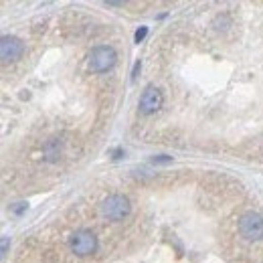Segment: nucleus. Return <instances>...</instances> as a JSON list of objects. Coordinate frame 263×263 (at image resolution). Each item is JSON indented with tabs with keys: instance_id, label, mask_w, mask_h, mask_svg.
Here are the masks:
<instances>
[{
	"instance_id": "1",
	"label": "nucleus",
	"mask_w": 263,
	"mask_h": 263,
	"mask_svg": "<svg viewBox=\"0 0 263 263\" xmlns=\"http://www.w3.org/2000/svg\"><path fill=\"white\" fill-rule=\"evenodd\" d=\"M101 215L109 221H122L130 215V200L124 195H109L101 202Z\"/></svg>"
},
{
	"instance_id": "2",
	"label": "nucleus",
	"mask_w": 263,
	"mask_h": 263,
	"mask_svg": "<svg viewBox=\"0 0 263 263\" xmlns=\"http://www.w3.org/2000/svg\"><path fill=\"white\" fill-rule=\"evenodd\" d=\"M116 61H118V55H116V51L111 47H96L89 53L87 67L93 73H103V71H109L111 67L116 65Z\"/></svg>"
},
{
	"instance_id": "3",
	"label": "nucleus",
	"mask_w": 263,
	"mask_h": 263,
	"mask_svg": "<svg viewBox=\"0 0 263 263\" xmlns=\"http://www.w3.org/2000/svg\"><path fill=\"white\" fill-rule=\"evenodd\" d=\"M69 247L73 253L77 255H91L96 249H98V237L87 229H81V231H75L69 239Z\"/></svg>"
},
{
	"instance_id": "4",
	"label": "nucleus",
	"mask_w": 263,
	"mask_h": 263,
	"mask_svg": "<svg viewBox=\"0 0 263 263\" xmlns=\"http://www.w3.org/2000/svg\"><path fill=\"white\" fill-rule=\"evenodd\" d=\"M239 233L247 241H259L263 237V217L257 213H245L239 219Z\"/></svg>"
},
{
	"instance_id": "5",
	"label": "nucleus",
	"mask_w": 263,
	"mask_h": 263,
	"mask_svg": "<svg viewBox=\"0 0 263 263\" xmlns=\"http://www.w3.org/2000/svg\"><path fill=\"white\" fill-rule=\"evenodd\" d=\"M162 91L158 89V87H154V85H148L146 89H144V93H142V98H140V111L144 114V116H150V114H156L160 107H162Z\"/></svg>"
},
{
	"instance_id": "6",
	"label": "nucleus",
	"mask_w": 263,
	"mask_h": 263,
	"mask_svg": "<svg viewBox=\"0 0 263 263\" xmlns=\"http://www.w3.org/2000/svg\"><path fill=\"white\" fill-rule=\"evenodd\" d=\"M23 43L21 39L16 36H2L0 39V59L2 63H10V61H16L21 55H23Z\"/></svg>"
},
{
	"instance_id": "7",
	"label": "nucleus",
	"mask_w": 263,
	"mask_h": 263,
	"mask_svg": "<svg viewBox=\"0 0 263 263\" xmlns=\"http://www.w3.org/2000/svg\"><path fill=\"white\" fill-rule=\"evenodd\" d=\"M148 34V27H140L136 34H134V39H136V43H140V41H144V36Z\"/></svg>"
},
{
	"instance_id": "8",
	"label": "nucleus",
	"mask_w": 263,
	"mask_h": 263,
	"mask_svg": "<svg viewBox=\"0 0 263 263\" xmlns=\"http://www.w3.org/2000/svg\"><path fill=\"white\" fill-rule=\"evenodd\" d=\"M170 160H172V158H170V156H160V158H154V160H152V162H154V164H168V162H170Z\"/></svg>"
},
{
	"instance_id": "9",
	"label": "nucleus",
	"mask_w": 263,
	"mask_h": 263,
	"mask_svg": "<svg viewBox=\"0 0 263 263\" xmlns=\"http://www.w3.org/2000/svg\"><path fill=\"white\" fill-rule=\"evenodd\" d=\"M25 209H27V204H25V202H18V206H14V213H18V215H21Z\"/></svg>"
},
{
	"instance_id": "10",
	"label": "nucleus",
	"mask_w": 263,
	"mask_h": 263,
	"mask_svg": "<svg viewBox=\"0 0 263 263\" xmlns=\"http://www.w3.org/2000/svg\"><path fill=\"white\" fill-rule=\"evenodd\" d=\"M8 249V237H2V253H6Z\"/></svg>"
},
{
	"instance_id": "11",
	"label": "nucleus",
	"mask_w": 263,
	"mask_h": 263,
	"mask_svg": "<svg viewBox=\"0 0 263 263\" xmlns=\"http://www.w3.org/2000/svg\"><path fill=\"white\" fill-rule=\"evenodd\" d=\"M138 69H140V61L134 65V71H132V79H136V73H138Z\"/></svg>"
}]
</instances>
